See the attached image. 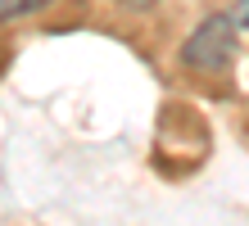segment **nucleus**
<instances>
[{
  "mask_svg": "<svg viewBox=\"0 0 249 226\" xmlns=\"http://www.w3.org/2000/svg\"><path fill=\"white\" fill-rule=\"evenodd\" d=\"M236 18L231 14H209L195 32L186 36L181 45V59L190 68H199V72H222L231 68V59H236Z\"/></svg>",
  "mask_w": 249,
  "mask_h": 226,
  "instance_id": "1",
  "label": "nucleus"
},
{
  "mask_svg": "<svg viewBox=\"0 0 249 226\" xmlns=\"http://www.w3.org/2000/svg\"><path fill=\"white\" fill-rule=\"evenodd\" d=\"M50 0H0V23H14V18H32L41 14Z\"/></svg>",
  "mask_w": 249,
  "mask_h": 226,
  "instance_id": "2",
  "label": "nucleus"
},
{
  "mask_svg": "<svg viewBox=\"0 0 249 226\" xmlns=\"http://www.w3.org/2000/svg\"><path fill=\"white\" fill-rule=\"evenodd\" d=\"M231 18H236V27H249V0H236V5H231Z\"/></svg>",
  "mask_w": 249,
  "mask_h": 226,
  "instance_id": "3",
  "label": "nucleus"
},
{
  "mask_svg": "<svg viewBox=\"0 0 249 226\" xmlns=\"http://www.w3.org/2000/svg\"><path fill=\"white\" fill-rule=\"evenodd\" d=\"M118 5H127V9H154L159 0H118Z\"/></svg>",
  "mask_w": 249,
  "mask_h": 226,
  "instance_id": "4",
  "label": "nucleus"
}]
</instances>
